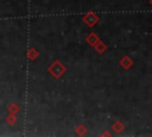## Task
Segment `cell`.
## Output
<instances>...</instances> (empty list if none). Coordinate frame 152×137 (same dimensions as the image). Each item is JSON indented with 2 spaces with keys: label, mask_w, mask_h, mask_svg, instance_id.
Listing matches in <instances>:
<instances>
[{
  "label": "cell",
  "mask_w": 152,
  "mask_h": 137,
  "mask_svg": "<svg viewBox=\"0 0 152 137\" xmlns=\"http://www.w3.org/2000/svg\"><path fill=\"white\" fill-rule=\"evenodd\" d=\"M7 122H8V123H11V124H12V123H13V122H15V118H14V119H13V117H8V118H7Z\"/></svg>",
  "instance_id": "cell-1"
}]
</instances>
